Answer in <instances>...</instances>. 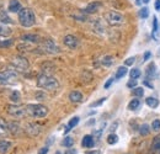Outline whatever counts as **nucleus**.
Here are the masks:
<instances>
[{
    "instance_id": "obj_1",
    "label": "nucleus",
    "mask_w": 160,
    "mask_h": 154,
    "mask_svg": "<svg viewBox=\"0 0 160 154\" xmlns=\"http://www.w3.org/2000/svg\"><path fill=\"white\" fill-rule=\"evenodd\" d=\"M19 22L23 27H31L36 23L35 13L30 8H22L19 13Z\"/></svg>"
},
{
    "instance_id": "obj_2",
    "label": "nucleus",
    "mask_w": 160,
    "mask_h": 154,
    "mask_svg": "<svg viewBox=\"0 0 160 154\" xmlns=\"http://www.w3.org/2000/svg\"><path fill=\"white\" fill-rule=\"evenodd\" d=\"M37 86L42 89H48V90H54L59 88V83L58 80L52 75H48L46 73L41 74L37 79Z\"/></svg>"
},
{
    "instance_id": "obj_3",
    "label": "nucleus",
    "mask_w": 160,
    "mask_h": 154,
    "mask_svg": "<svg viewBox=\"0 0 160 154\" xmlns=\"http://www.w3.org/2000/svg\"><path fill=\"white\" fill-rule=\"evenodd\" d=\"M26 111L27 114L32 117H38V118H42V117H46L48 115V109L41 104H30L27 105L26 107Z\"/></svg>"
},
{
    "instance_id": "obj_4",
    "label": "nucleus",
    "mask_w": 160,
    "mask_h": 154,
    "mask_svg": "<svg viewBox=\"0 0 160 154\" xmlns=\"http://www.w3.org/2000/svg\"><path fill=\"white\" fill-rule=\"evenodd\" d=\"M11 65L16 72H26L30 67L28 60L22 56H14L11 58Z\"/></svg>"
},
{
    "instance_id": "obj_5",
    "label": "nucleus",
    "mask_w": 160,
    "mask_h": 154,
    "mask_svg": "<svg viewBox=\"0 0 160 154\" xmlns=\"http://www.w3.org/2000/svg\"><path fill=\"white\" fill-rule=\"evenodd\" d=\"M105 20L111 26H121L124 23V16L117 11H108L105 14Z\"/></svg>"
},
{
    "instance_id": "obj_6",
    "label": "nucleus",
    "mask_w": 160,
    "mask_h": 154,
    "mask_svg": "<svg viewBox=\"0 0 160 154\" xmlns=\"http://www.w3.org/2000/svg\"><path fill=\"white\" fill-rule=\"evenodd\" d=\"M41 47L42 49L48 53V54H58L60 52L59 47L56 44V42L53 39L51 38H47V39H42L41 41Z\"/></svg>"
},
{
    "instance_id": "obj_7",
    "label": "nucleus",
    "mask_w": 160,
    "mask_h": 154,
    "mask_svg": "<svg viewBox=\"0 0 160 154\" xmlns=\"http://www.w3.org/2000/svg\"><path fill=\"white\" fill-rule=\"evenodd\" d=\"M18 78V72L15 69H9L5 72H0V85H5L9 84L11 81H14Z\"/></svg>"
},
{
    "instance_id": "obj_8",
    "label": "nucleus",
    "mask_w": 160,
    "mask_h": 154,
    "mask_svg": "<svg viewBox=\"0 0 160 154\" xmlns=\"http://www.w3.org/2000/svg\"><path fill=\"white\" fill-rule=\"evenodd\" d=\"M6 111H8L9 115L15 117V118H22L23 116L26 115V112H27L25 107L18 106V105H9L6 107Z\"/></svg>"
},
{
    "instance_id": "obj_9",
    "label": "nucleus",
    "mask_w": 160,
    "mask_h": 154,
    "mask_svg": "<svg viewBox=\"0 0 160 154\" xmlns=\"http://www.w3.org/2000/svg\"><path fill=\"white\" fill-rule=\"evenodd\" d=\"M63 42H64V44L68 47V48H70V49H75L78 46H79V39L77 38L75 36H73V35H67L64 39H63Z\"/></svg>"
},
{
    "instance_id": "obj_10",
    "label": "nucleus",
    "mask_w": 160,
    "mask_h": 154,
    "mask_svg": "<svg viewBox=\"0 0 160 154\" xmlns=\"http://www.w3.org/2000/svg\"><path fill=\"white\" fill-rule=\"evenodd\" d=\"M25 130H26V132L31 136V137H36V136L40 135L41 126L37 125V123H35V122H30V123L26 125V128Z\"/></svg>"
},
{
    "instance_id": "obj_11",
    "label": "nucleus",
    "mask_w": 160,
    "mask_h": 154,
    "mask_svg": "<svg viewBox=\"0 0 160 154\" xmlns=\"http://www.w3.org/2000/svg\"><path fill=\"white\" fill-rule=\"evenodd\" d=\"M101 6H102V3L101 1H92V3H90L85 8L84 13H86V14H95V13H98L100 10Z\"/></svg>"
},
{
    "instance_id": "obj_12",
    "label": "nucleus",
    "mask_w": 160,
    "mask_h": 154,
    "mask_svg": "<svg viewBox=\"0 0 160 154\" xmlns=\"http://www.w3.org/2000/svg\"><path fill=\"white\" fill-rule=\"evenodd\" d=\"M21 9H22V6H21L19 0H10V3H9V5H8V10H9L10 13H18V14H19Z\"/></svg>"
},
{
    "instance_id": "obj_13",
    "label": "nucleus",
    "mask_w": 160,
    "mask_h": 154,
    "mask_svg": "<svg viewBox=\"0 0 160 154\" xmlns=\"http://www.w3.org/2000/svg\"><path fill=\"white\" fill-rule=\"evenodd\" d=\"M21 39L23 42H31V43H38L42 39L38 35H32V33H26V35H22Z\"/></svg>"
},
{
    "instance_id": "obj_14",
    "label": "nucleus",
    "mask_w": 160,
    "mask_h": 154,
    "mask_svg": "<svg viewBox=\"0 0 160 154\" xmlns=\"http://www.w3.org/2000/svg\"><path fill=\"white\" fill-rule=\"evenodd\" d=\"M160 154V136H157L150 146V154Z\"/></svg>"
},
{
    "instance_id": "obj_15",
    "label": "nucleus",
    "mask_w": 160,
    "mask_h": 154,
    "mask_svg": "<svg viewBox=\"0 0 160 154\" xmlns=\"http://www.w3.org/2000/svg\"><path fill=\"white\" fill-rule=\"evenodd\" d=\"M94 144H95V141H94V137H92V136H90V135L84 136V138H82V141H81V146H82L84 148H92Z\"/></svg>"
},
{
    "instance_id": "obj_16",
    "label": "nucleus",
    "mask_w": 160,
    "mask_h": 154,
    "mask_svg": "<svg viewBox=\"0 0 160 154\" xmlns=\"http://www.w3.org/2000/svg\"><path fill=\"white\" fill-rule=\"evenodd\" d=\"M8 126H9V131L14 136H19L21 133V131H22L21 126L18 122H10V123H8Z\"/></svg>"
},
{
    "instance_id": "obj_17",
    "label": "nucleus",
    "mask_w": 160,
    "mask_h": 154,
    "mask_svg": "<svg viewBox=\"0 0 160 154\" xmlns=\"http://www.w3.org/2000/svg\"><path fill=\"white\" fill-rule=\"evenodd\" d=\"M82 94L80 93V91H77V90H74V91H72L70 94H69V100L72 101V102H81L82 101Z\"/></svg>"
},
{
    "instance_id": "obj_18",
    "label": "nucleus",
    "mask_w": 160,
    "mask_h": 154,
    "mask_svg": "<svg viewBox=\"0 0 160 154\" xmlns=\"http://www.w3.org/2000/svg\"><path fill=\"white\" fill-rule=\"evenodd\" d=\"M11 146H12L11 142H9V141H6V139L1 141V142H0V154H6L10 151Z\"/></svg>"
},
{
    "instance_id": "obj_19",
    "label": "nucleus",
    "mask_w": 160,
    "mask_h": 154,
    "mask_svg": "<svg viewBox=\"0 0 160 154\" xmlns=\"http://www.w3.org/2000/svg\"><path fill=\"white\" fill-rule=\"evenodd\" d=\"M11 28L5 23H0V37H8L11 35Z\"/></svg>"
},
{
    "instance_id": "obj_20",
    "label": "nucleus",
    "mask_w": 160,
    "mask_h": 154,
    "mask_svg": "<svg viewBox=\"0 0 160 154\" xmlns=\"http://www.w3.org/2000/svg\"><path fill=\"white\" fill-rule=\"evenodd\" d=\"M145 104H147L149 107H152V109H157V107L159 106V100L153 96H149L145 99Z\"/></svg>"
},
{
    "instance_id": "obj_21",
    "label": "nucleus",
    "mask_w": 160,
    "mask_h": 154,
    "mask_svg": "<svg viewBox=\"0 0 160 154\" xmlns=\"http://www.w3.org/2000/svg\"><path fill=\"white\" fill-rule=\"evenodd\" d=\"M0 23H5V25H8V23H12L11 18H10V16L8 15V13L4 11V10L0 11Z\"/></svg>"
},
{
    "instance_id": "obj_22",
    "label": "nucleus",
    "mask_w": 160,
    "mask_h": 154,
    "mask_svg": "<svg viewBox=\"0 0 160 154\" xmlns=\"http://www.w3.org/2000/svg\"><path fill=\"white\" fill-rule=\"evenodd\" d=\"M79 120H80V118H79V117H78V116H75V117H73V118H72V120L69 121V123H68V126L65 127V131H64V132H65V133H68V132H69V131H70V130H72L73 127H75V126H77V125L79 123Z\"/></svg>"
},
{
    "instance_id": "obj_23",
    "label": "nucleus",
    "mask_w": 160,
    "mask_h": 154,
    "mask_svg": "<svg viewBox=\"0 0 160 154\" xmlns=\"http://www.w3.org/2000/svg\"><path fill=\"white\" fill-rule=\"evenodd\" d=\"M127 67L126 65H122V67H120L118 69H117V72H116V74H115V79L116 80H118V79H121V78H123L126 74H127Z\"/></svg>"
},
{
    "instance_id": "obj_24",
    "label": "nucleus",
    "mask_w": 160,
    "mask_h": 154,
    "mask_svg": "<svg viewBox=\"0 0 160 154\" xmlns=\"http://www.w3.org/2000/svg\"><path fill=\"white\" fill-rule=\"evenodd\" d=\"M139 106H140L139 99H133V100H132V101H129V104H128V110L134 111V110H137Z\"/></svg>"
},
{
    "instance_id": "obj_25",
    "label": "nucleus",
    "mask_w": 160,
    "mask_h": 154,
    "mask_svg": "<svg viewBox=\"0 0 160 154\" xmlns=\"http://www.w3.org/2000/svg\"><path fill=\"white\" fill-rule=\"evenodd\" d=\"M112 63H113V57H111V56H105L101 59V64L105 67H110V65H112Z\"/></svg>"
},
{
    "instance_id": "obj_26",
    "label": "nucleus",
    "mask_w": 160,
    "mask_h": 154,
    "mask_svg": "<svg viewBox=\"0 0 160 154\" xmlns=\"http://www.w3.org/2000/svg\"><path fill=\"white\" fill-rule=\"evenodd\" d=\"M155 64L154 63H150L149 65H148V68H147V75L148 78H154V73H155Z\"/></svg>"
},
{
    "instance_id": "obj_27",
    "label": "nucleus",
    "mask_w": 160,
    "mask_h": 154,
    "mask_svg": "<svg viewBox=\"0 0 160 154\" xmlns=\"http://www.w3.org/2000/svg\"><path fill=\"white\" fill-rule=\"evenodd\" d=\"M62 144H63L65 148H70V147H73V144H74V139H73L72 137H65V138L63 139Z\"/></svg>"
},
{
    "instance_id": "obj_28",
    "label": "nucleus",
    "mask_w": 160,
    "mask_h": 154,
    "mask_svg": "<svg viewBox=\"0 0 160 154\" xmlns=\"http://www.w3.org/2000/svg\"><path fill=\"white\" fill-rule=\"evenodd\" d=\"M139 133H140V136H143V137L149 135V133H150V128H149V126L145 125V123L142 125V126L139 127Z\"/></svg>"
},
{
    "instance_id": "obj_29",
    "label": "nucleus",
    "mask_w": 160,
    "mask_h": 154,
    "mask_svg": "<svg viewBox=\"0 0 160 154\" xmlns=\"http://www.w3.org/2000/svg\"><path fill=\"white\" fill-rule=\"evenodd\" d=\"M118 142V136L115 135V133H111V135H108V137H107V143L108 144H116Z\"/></svg>"
},
{
    "instance_id": "obj_30",
    "label": "nucleus",
    "mask_w": 160,
    "mask_h": 154,
    "mask_svg": "<svg viewBox=\"0 0 160 154\" xmlns=\"http://www.w3.org/2000/svg\"><path fill=\"white\" fill-rule=\"evenodd\" d=\"M132 94L137 97L144 96V89H143V88H138V86H136V88L132 90Z\"/></svg>"
},
{
    "instance_id": "obj_31",
    "label": "nucleus",
    "mask_w": 160,
    "mask_h": 154,
    "mask_svg": "<svg viewBox=\"0 0 160 154\" xmlns=\"http://www.w3.org/2000/svg\"><path fill=\"white\" fill-rule=\"evenodd\" d=\"M9 131V126H8V123L2 120V118H0V133H6Z\"/></svg>"
},
{
    "instance_id": "obj_32",
    "label": "nucleus",
    "mask_w": 160,
    "mask_h": 154,
    "mask_svg": "<svg viewBox=\"0 0 160 154\" xmlns=\"http://www.w3.org/2000/svg\"><path fill=\"white\" fill-rule=\"evenodd\" d=\"M138 14H139L140 19H147L149 16V9L148 8H142Z\"/></svg>"
},
{
    "instance_id": "obj_33",
    "label": "nucleus",
    "mask_w": 160,
    "mask_h": 154,
    "mask_svg": "<svg viewBox=\"0 0 160 154\" xmlns=\"http://www.w3.org/2000/svg\"><path fill=\"white\" fill-rule=\"evenodd\" d=\"M20 93L19 91H14L12 94H11V96H10V100H11V102H14V104H18L19 101H20Z\"/></svg>"
},
{
    "instance_id": "obj_34",
    "label": "nucleus",
    "mask_w": 160,
    "mask_h": 154,
    "mask_svg": "<svg viewBox=\"0 0 160 154\" xmlns=\"http://www.w3.org/2000/svg\"><path fill=\"white\" fill-rule=\"evenodd\" d=\"M140 70L139 69H137V68H134V69H132L131 72H129V77H131V79H138V78L140 77Z\"/></svg>"
},
{
    "instance_id": "obj_35",
    "label": "nucleus",
    "mask_w": 160,
    "mask_h": 154,
    "mask_svg": "<svg viewBox=\"0 0 160 154\" xmlns=\"http://www.w3.org/2000/svg\"><path fill=\"white\" fill-rule=\"evenodd\" d=\"M152 130L155 131V132L160 131V120H154V121H153V123H152Z\"/></svg>"
},
{
    "instance_id": "obj_36",
    "label": "nucleus",
    "mask_w": 160,
    "mask_h": 154,
    "mask_svg": "<svg viewBox=\"0 0 160 154\" xmlns=\"http://www.w3.org/2000/svg\"><path fill=\"white\" fill-rule=\"evenodd\" d=\"M159 31V26H158V19L154 18L153 19V37L155 36V33Z\"/></svg>"
},
{
    "instance_id": "obj_37",
    "label": "nucleus",
    "mask_w": 160,
    "mask_h": 154,
    "mask_svg": "<svg viewBox=\"0 0 160 154\" xmlns=\"http://www.w3.org/2000/svg\"><path fill=\"white\" fill-rule=\"evenodd\" d=\"M105 101H106V97H101L100 100H98V101L92 102V104L90 105V107H98V106H100V105H102V104H103Z\"/></svg>"
},
{
    "instance_id": "obj_38",
    "label": "nucleus",
    "mask_w": 160,
    "mask_h": 154,
    "mask_svg": "<svg viewBox=\"0 0 160 154\" xmlns=\"http://www.w3.org/2000/svg\"><path fill=\"white\" fill-rule=\"evenodd\" d=\"M127 86L131 88V89H134L137 86V79H131L128 83H127Z\"/></svg>"
},
{
    "instance_id": "obj_39",
    "label": "nucleus",
    "mask_w": 160,
    "mask_h": 154,
    "mask_svg": "<svg viewBox=\"0 0 160 154\" xmlns=\"http://www.w3.org/2000/svg\"><path fill=\"white\" fill-rule=\"evenodd\" d=\"M35 96H36V99H37V100H40V101H42V100H46V99H47L46 94H44V93H42V91H37Z\"/></svg>"
},
{
    "instance_id": "obj_40",
    "label": "nucleus",
    "mask_w": 160,
    "mask_h": 154,
    "mask_svg": "<svg viewBox=\"0 0 160 154\" xmlns=\"http://www.w3.org/2000/svg\"><path fill=\"white\" fill-rule=\"evenodd\" d=\"M134 60H136V57H129L128 59H126V60H124V65H126V67L132 65V64L134 63Z\"/></svg>"
},
{
    "instance_id": "obj_41",
    "label": "nucleus",
    "mask_w": 160,
    "mask_h": 154,
    "mask_svg": "<svg viewBox=\"0 0 160 154\" xmlns=\"http://www.w3.org/2000/svg\"><path fill=\"white\" fill-rule=\"evenodd\" d=\"M12 44V39H9V41H4V42H0V47H9Z\"/></svg>"
},
{
    "instance_id": "obj_42",
    "label": "nucleus",
    "mask_w": 160,
    "mask_h": 154,
    "mask_svg": "<svg viewBox=\"0 0 160 154\" xmlns=\"http://www.w3.org/2000/svg\"><path fill=\"white\" fill-rule=\"evenodd\" d=\"M113 80H115V78H110V79H108V80H107L106 83H105V85H103V88H105V89H108V88L111 86V84L113 83Z\"/></svg>"
},
{
    "instance_id": "obj_43",
    "label": "nucleus",
    "mask_w": 160,
    "mask_h": 154,
    "mask_svg": "<svg viewBox=\"0 0 160 154\" xmlns=\"http://www.w3.org/2000/svg\"><path fill=\"white\" fill-rule=\"evenodd\" d=\"M48 151H49L48 147H43V148H41L40 151H38V153L37 154H47L48 153Z\"/></svg>"
},
{
    "instance_id": "obj_44",
    "label": "nucleus",
    "mask_w": 160,
    "mask_h": 154,
    "mask_svg": "<svg viewBox=\"0 0 160 154\" xmlns=\"http://www.w3.org/2000/svg\"><path fill=\"white\" fill-rule=\"evenodd\" d=\"M64 154H78V152H77L75 149H73V148H68Z\"/></svg>"
},
{
    "instance_id": "obj_45",
    "label": "nucleus",
    "mask_w": 160,
    "mask_h": 154,
    "mask_svg": "<svg viewBox=\"0 0 160 154\" xmlns=\"http://www.w3.org/2000/svg\"><path fill=\"white\" fill-rule=\"evenodd\" d=\"M18 48H19L20 51H22V48H25V51H28V49H30V46H27V44H19Z\"/></svg>"
},
{
    "instance_id": "obj_46",
    "label": "nucleus",
    "mask_w": 160,
    "mask_h": 154,
    "mask_svg": "<svg viewBox=\"0 0 160 154\" xmlns=\"http://www.w3.org/2000/svg\"><path fill=\"white\" fill-rule=\"evenodd\" d=\"M150 56H152V53H150V52H145V53H144V56H143V62L148 60V59L150 58Z\"/></svg>"
},
{
    "instance_id": "obj_47",
    "label": "nucleus",
    "mask_w": 160,
    "mask_h": 154,
    "mask_svg": "<svg viewBox=\"0 0 160 154\" xmlns=\"http://www.w3.org/2000/svg\"><path fill=\"white\" fill-rule=\"evenodd\" d=\"M143 84H144L145 86H148L149 89H154V86H153V85H152V84H150L148 80H143Z\"/></svg>"
},
{
    "instance_id": "obj_48",
    "label": "nucleus",
    "mask_w": 160,
    "mask_h": 154,
    "mask_svg": "<svg viewBox=\"0 0 160 154\" xmlns=\"http://www.w3.org/2000/svg\"><path fill=\"white\" fill-rule=\"evenodd\" d=\"M117 126H118V122H115V123H113V125L111 126V128H110V131H111V132H115V131L117 130Z\"/></svg>"
},
{
    "instance_id": "obj_49",
    "label": "nucleus",
    "mask_w": 160,
    "mask_h": 154,
    "mask_svg": "<svg viewBox=\"0 0 160 154\" xmlns=\"http://www.w3.org/2000/svg\"><path fill=\"white\" fill-rule=\"evenodd\" d=\"M154 5H155V10L160 11V0H155L154 1Z\"/></svg>"
},
{
    "instance_id": "obj_50",
    "label": "nucleus",
    "mask_w": 160,
    "mask_h": 154,
    "mask_svg": "<svg viewBox=\"0 0 160 154\" xmlns=\"http://www.w3.org/2000/svg\"><path fill=\"white\" fill-rule=\"evenodd\" d=\"M85 154H101L100 151H88Z\"/></svg>"
},
{
    "instance_id": "obj_51",
    "label": "nucleus",
    "mask_w": 160,
    "mask_h": 154,
    "mask_svg": "<svg viewBox=\"0 0 160 154\" xmlns=\"http://www.w3.org/2000/svg\"><path fill=\"white\" fill-rule=\"evenodd\" d=\"M136 4H137V5H140V4H143V0H137V1H136Z\"/></svg>"
},
{
    "instance_id": "obj_52",
    "label": "nucleus",
    "mask_w": 160,
    "mask_h": 154,
    "mask_svg": "<svg viewBox=\"0 0 160 154\" xmlns=\"http://www.w3.org/2000/svg\"><path fill=\"white\" fill-rule=\"evenodd\" d=\"M150 0H143V4H148Z\"/></svg>"
},
{
    "instance_id": "obj_53",
    "label": "nucleus",
    "mask_w": 160,
    "mask_h": 154,
    "mask_svg": "<svg viewBox=\"0 0 160 154\" xmlns=\"http://www.w3.org/2000/svg\"><path fill=\"white\" fill-rule=\"evenodd\" d=\"M56 154H62V153H60V152H57V153H56Z\"/></svg>"
}]
</instances>
